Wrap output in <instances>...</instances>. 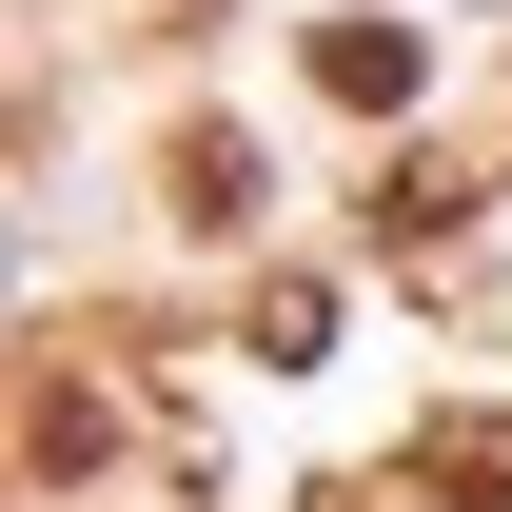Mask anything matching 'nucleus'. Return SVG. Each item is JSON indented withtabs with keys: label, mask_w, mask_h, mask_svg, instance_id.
Here are the masks:
<instances>
[{
	"label": "nucleus",
	"mask_w": 512,
	"mask_h": 512,
	"mask_svg": "<svg viewBox=\"0 0 512 512\" xmlns=\"http://www.w3.org/2000/svg\"><path fill=\"white\" fill-rule=\"evenodd\" d=\"M414 493L434 512H512V414H434L414 434Z\"/></svg>",
	"instance_id": "4"
},
{
	"label": "nucleus",
	"mask_w": 512,
	"mask_h": 512,
	"mask_svg": "<svg viewBox=\"0 0 512 512\" xmlns=\"http://www.w3.org/2000/svg\"><path fill=\"white\" fill-rule=\"evenodd\" d=\"M20 453L40 473H119V375H40L20 394Z\"/></svg>",
	"instance_id": "2"
},
{
	"label": "nucleus",
	"mask_w": 512,
	"mask_h": 512,
	"mask_svg": "<svg viewBox=\"0 0 512 512\" xmlns=\"http://www.w3.org/2000/svg\"><path fill=\"white\" fill-rule=\"evenodd\" d=\"M158 178H178V217H197V237H237L256 197H276V178H256V138H237V119H178V158H158Z\"/></svg>",
	"instance_id": "3"
},
{
	"label": "nucleus",
	"mask_w": 512,
	"mask_h": 512,
	"mask_svg": "<svg viewBox=\"0 0 512 512\" xmlns=\"http://www.w3.org/2000/svg\"><path fill=\"white\" fill-rule=\"evenodd\" d=\"M296 512H375V493H296Z\"/></svg>",
	"instance_id": "6"
},
{
	"label": "nucleus",
	"mask_w": 512,
	"mask_h": 512,
	"mask_svg": "<svg viewBox=\"0 0 512 512\" xmlns=\"http://www.w3.org/2000/svg\"><path fill=\"white\" fill-rule=\"evenodd\" d=\"M237 355L316 375V355H335V276H256V296H237Z\"/></svg>",
	"instance_id": "5"
},
{
	"label": "nucleus",
	"mask_w": 512,
	"mask_h": 512,
	"mask_svg": "<svg viewBox=\"0 0 512 512\" xmlns=\"http://www.w3.org/2000/svg\"><path fill=\"white\" fill-rule=\"evenodd\" d=\"M414 79H434V40H414V20H316V99H355V119H414Z\"/></svg>",
	"instance_id": "1"
}]
</instances>
